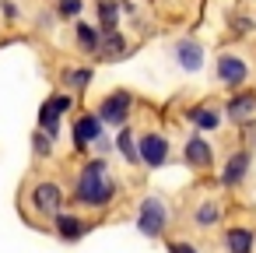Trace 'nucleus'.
<instances>
[{"mask_svg": "<svg viewBox=\"0 0 256 253\" xmlns=\"http://www.w3.org/2000/svg\"><path fill=\"white\" fill-rule=\"evenodd\" d=\"M116 197V179L109 176L106 162L95 158L88 165H81L78 172V186H74V200L84 204V207H109Z\"/></svg>", "mask_w": 256, "mask_h": 253, "instance_id": "nucleus-1", "label": "nucleus"}, {"mask_svg": "<svg viewBox=\"0 0 256 253\" xmlns=\"http://www.w3.org/2000/svg\"><path fill=\"white\" fill-rule=\"evenodd\" d=\"M165 225H168V211H165L162 197H144V200H140V211H137V228H140V235L158 239V235L165 232Z\"/></svg>", "mask_w": 256, "mask_h": 253, "instance_id": "nucleus-2", "label": "nucleus"}, {"mask_svg": "<svg viewBox=\"0 0 256 253\" xmlns=\"http://www.w3.org/2000/svg\"><path fill=\"white\" fill-rule=\"evenodd\" d=\"M137 158L148 165V169H162L168 162V141L162 134H144L137 141Z\"/></svg>", "mask_w": 256, "mask_h": 253, "instance_id": "nucleus-3", "label": "nucleus"}, {"mask_svg": "<svg viewBox=\"0 0 256 253\" xmlns=\"http://www.w3.org/2000/svg\"><path fill=\"white\" fill-rule=\"evenodd\" d=\"M32 204H36V211L39 214H46V218H56L60 214V207H64V190L56 186V183H36L32 186Z\"/></svg>", "mask_w": 256, "mask_h": 253, "instance_id": "nucleus-4", "label": "nucleus"}, {"mask_svg": "<svg viewBox=\"0 0 256 253\" xmlns=\"http://www.w3.org/2000/svg\"><path fill=\"white\" fill-rule=\"evenodd\" d=\"M67 109H70V99H67V95H53V99L42 102V109H39V127H42L46 137H56V134H60V120H64Z\"/></svg>", "mask_w": 256, "mask_h": 253, "instance_id": "nucleus-5", "label": "nucleus"}, {"mask_svg": "<svg viewBox=\"0 0 256 253\" xmlns=\"http://www.w3.org/2000/svg\"><path fill=\"white\" fill-rule=\"evenodd\" d=\"M130 92H112L102 106H98V120L102 123H112V127H123L126 116H130Z\"/></svg>", "mask_w": 256, "mask_h": 253, "instance_id": "nucleus-6", "label": "nucleus"}, {"mask_svg": "<svg viewBox=\"0 0 256 253\" xmlns=\"http://www.w3.org/2000/svg\"><path fill=\"white\" fill-rule=\"evenodd\" d=\"M98 137H102V120H98L95 113H84V116L74 123V148L88 151L92 144H98Z\"/></svg>", "mask_w": 256, "mask_h": 253, "instance_id": "nucleus-7", "label": "nucleus"}, {"mask_svg": "<svg viewBox=\"0 0 256 253\" xmlns=\"http://www.w3.org/2000/svg\"><path fill=\"white\" fill-rule=\"evenodd\" d=\"M176 64H179L182 71L196 74V71L204 67V46H200L196 39H179V43H176Z\"/></svg>", "mask_w": 256, "mask_h": 253, "instance_id": "nucleus-8", "label": "nucleus"}, {"mask_svg": "<svg viewBox=\"0 0 256 253\" xmlns=\"http://www.w3.org/2000/svg\"><path fill=\"white\" fill-rule=\"evenodd\" d=\"M224 116H228L232 123L252 120V116H256V92H238V95H232L228 106H224Z\"/></svg>", "mask_w": 256, "mask_h": 253, "instance_id": "nucleus-9", "label": "nucleus"}, {"mask_svg": "<svg viewBox=\"0 0 256 253\" xmlns=\"http://www.w3.org/2000/svg\"><path fill=\"white\" fill-rule=\"evenodd\" d=\"M218 78H221V85H228V88H238L246 78H249V67L238 60V57H218Z\"/></svg>", "mask_w": 256, "mask_h": 253, "instance_id": "nucleus-10", "label": "nucleus"}, {"mask_svg": "<svg viewBox=\"0 0 256 253\" xmlns=\"http://www.w3.org/2000/svg\"><path fill=\"white\" fill-rule=\"evenodd\" d=\"M186 162L193 169H210L214 165V151H210V141H204V134H193L186 141Z\"/></svg>", "mask_w": 256, "mask_h": 253, "instance_id": "nucleus-11", "label": "nucleus"}, {"mask_svg": "<svg viewBox=\"0 0 256 253\" xmlns=\"http://www.w3.org/2000/svg\"><path fill=\"white\" fill-rule=\"evenodd\" d=\"M88 221L84 218H78V214H56V235L64 239V242H78V239H84L88 235Z\"/></svg>", "mask_w": 256, "mask_h": 253, "instance_id": "nucleus-12", "label": "nucleus"}, {"mask_svg": "<svg viewBox=\"0 0 256 253\" xmlns=\"http://www.w3.org/2000/svg\"><path fill=\"white\" fill-rule=\"evenodd\" d=\"M246 172H249V151H235V155L228 158L224 172H221V183H224V186H238V183L246 179Z\"/></svg>", "mask_w": 256, "mask_h": 253, "instance_id": "nucleus-13", "label": "nucleus"}, {"mask_svg": "<svg viewBox=\"0 0 256 253\" xmlns=\"http://www.w3.org/2000/svg\"><path fill=\"white\" fill-rule=\"evenodd\" d=\"M252 242H256V235L249 228H228L224 232V249L228 253H252Z\"/></svg>", "mask_w": 256, "mask_h": 253, "instance_id": "nucleus-14", "label": "nucleus"}, {"mask_svg": "<svg viewBox=\"0 0 256 253\" xmlns=\"http://www.w3.org/2000/svg\"><path fill=\"white\" fill-rule=\"evenodd\" d=\"M98 53H102L106 60H116V57H123V53H126V39L120 36V29L102 32V39H98Z\"/></svg>", "mask_w": 256, "mask_h": 253, "instance_id": "nucleus-15", "label": "nucleus"}, {"mask_svg": "<svg viewBox=\"0 0 256 253\" xmlns=\"http://www.w3.org/2000/svg\"><path fill=\"white\" fill-rule=\"evenodd\" d=\"M190 120H193L200 130H218V127H221V116H218L214 106H196V109H190Z\"/></svg>", "mask_w": 256, "mask_h": 253, "instance_id": "nucleus-16", "label": "nucleus"}, {"mask_svg": "<svg viewBox=\"0 0 256 253\" xmlns=\"http://www.w3.org/2000/svg\"><path fill=\"white\" fill-rule=\"evenodd\" d=\"M218 218H221V207H218L214 200H204V204H196V211H193V225H196V228H210V225H218Z\"/></svg>", "mask_w": 256, "mask_h": 253, "instance_id": "nucleus-17", "label": "nucleus"}, {"mask_svg": "<svg viewBox=\"0 0 256 253\" xmlns=\"http://www.w3.org/2000/svg\"><path fill=\"white\" fill-rule=\"evenodd\" d=\"M116 148L123 151V158H126V162H140V158H137V141H134V134H130L126 127L120 130V137H116Z\"/></svg>", "mask_w": 256, "mask_h": 253, "instance_id": "nucleus-18", "label": "nucleus"}, {"mask_svg": "<svg viewBox=\"0 0 256 253\" xmlns=\"http://www.w3.org/2000/svg\"><path fill=\"white\" fill-rule=\"evenodd\" d=\"M98 39H102L98 29H92V25H78V43H81V50H98Z\"/></svg>", "mask_w": 256, "mask_h": 253, "instance_id": "nucleus-19", "label": "nucleus"}, {"mask_svg": "<svg viewBox=\"0 0 256 253\" xmlns=\"http://www.w3.org/2000/svg\"><path fill=\"white\" fill-rule=\"evenodd\" d=\"M64 81H67L70 88H78V92H84V88H88V81H92V71H88V67H78V71H67V74H64Z\"/></svg>", "mask_w": 256, "mask_h": 253, "instance_id": "nucleus-20", "label": "nucleus"}, {"mask_svg": "<svg viewBox=\"0 0 256 253\" xmlns=\"http://www.w3.org/2000/svg\"><path fill=\"white\" fill-rule=\"evenodd\" d=\"M98 15H102V32H112L116 29V0H102Z\"/></svg>", "mask_w": 256, "mask_h": 253, "instance_id": "nucleus-21", "label": "nucleus"}, {"mask_svg": "<svg viewBox=\"0 0 256 253\" xmlns=\"http://www.w3.org/2000/svg\"><path fill=\"white\" fill-rule=\"evenodd\" d=\"M81 8H84V0H60V15H64V18L81 15Z\"/></svg>", "mask_w": 256, "mask_h": 253, "instance_id": "nucleus-22", "label": "nucleus"}, {"mask_svg": "<svg viewBox=\"0 0 256 253\" xmlns=\"http://www.w3.org/2000/svg\"><path fill=\"white\" fill-rule=\"evenodd\" d=\"M50 148H53V137H46L42 130L36 134V155H50Z\"/></svg>", "mask_w": 256, "mask_h": 253, "instance_id": "nucleus-23", "label": "nucleus"}, {"mask_svg": "<svg viewBox=\"0 0 256 253\" xmlns=\"http://www.w3.org/2000/svg\"><path fill=\"white\" fill-rule=\"evenodd\" d=\"M168 253H200L196 246H190V242H172L168 246Z\"/></svg>", "mask_w": 256, "mask_h": 253, "instance_id": "nucleus-24", "label": "nucleus"}]
</instances>
